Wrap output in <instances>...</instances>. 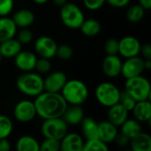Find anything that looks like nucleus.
<instances>
[{
  "label": "nucleus",
  "instance_id": "nucleus-16",
  "mask_svg": "<svg viewBox=\"0 0 151 151\" xmlns=\"http://www.w3.org/2000/svg\"><path fill=\"white\" fill-rule=\"evenodd\" d=\"M128 112L129 111L120 103H118L109 107L108 120L116 127H119L127 119Z\"/></svg>",
  "mask_w": 151,
  "mask_h": 151
},
{
  "label": "nucleus",
  "instance_id": "nucleus-12",
  "mask_svg": "<svg viewBox=\"0 0 151 151\" xmlns=\"http://www.w3.org/2000/svg\"><path fill=\"white\" fill-rule=\"evenodd\" d=\"M67 81V77L65 73L61 71H57L46 77L43 80L44 90L53 93H60L65 82Z\"/></svg>",
  "mask_w": 151,
  "mask_h": 151
},
{
  "label": "nucleus",
  "instance_id": "nucleus-22",
  "mask_svg": "<svg viewBox=\"0 0 151 151\" xmlns=\"http://www.w3.org/2000/svg\"><path fill=\"white\" fill-rule=\"evenodd\" d=\"M21 50V43L13 38L0 42V54L4 58H13Z\"/></svg>",
  "mask_w": 151,
  "mask_h": 151
},
{
  "label": "nucleus",
  "instance_id": "nucleus-10",
  "mask_svg": "<svg viewBox=\"0 0 151 151\" xmlns=\"http://www.w3.org/2000/svg\"><path fill=\"white\" fill-rule=\"evenodd\" d=\"M144 70V60L135 56L127 58V60L122 63L120 74H122L126 79H129L141 75Z\"/></svg>",
  "mask_w": 151,
  "mask_h": 151
},
{
  "label": "nucleus",
  "instance_id": "nucleus-40",
  "mask_svg": "<svg viewBox=\"0 0 151 151\" xmlns=\"http://www.w3.org/2000/svg\"><path fill=\"white\" fill-rule=\"evenodd\" d=\"M140 52L146 59H151V45L150 43H146L143 46H141Z\"/></svg>",
  "mask_w": 151,
  "mask_h": 151
},
{
  "label": "nucleus",
  "instance_id": "nucleus-31",
  "mask_svg": "<svg viewBox=\"0 0 151 151\" xmlns=\"http://www.w3.org/2000/svg\"><path fill=\"white\" fill-rule=\"evenodd\" d=\"M128 111H132V110L134 109L136 101L126 91H120V95H119V102Z\"/></svg>",
  "mask_w": 151,
  "mask_h": 151
},
{
  "label": "nucleus",
  "instance_id": "nucleus-25",
  "mask_svg": "<svg viewBox=\"0 0 151 151\" xmlns=\"http://www.w3.org/2000/svg\"><path fill=\"white\" fill-rule=\"evenodd\" d=\"M16 149L19 151H39L40 143L33 136L24 135L17 141Z\"/></svg>",
  "mask_w": 151,
  "mask_h": 151
},
{
  "label": "nucleus",
  "instance_id": "nucleus-28",
  "mask_svg": "<svg viewBox=\"0 0 151 151\" xmlns=\"http://www.w3.org/2000/svg\"><path fill=\"white\" fill-rule=\"evenodd\" d=\"M109 147L105 142L101 141L99 138L87 140L83 144L82 151H107Z\"/></svg>",
  "mask_w": 151,
  "mask_h": 151
},
{
  "label": "nucleus",
  "instance_id": "nucleus-5",
  "mask_svg": "<svg viewBox=\"0 0 151 151\" xmlns=\"http://www.w3.org/2000/svg\"><path fill=\"white\" fill-rule=\"evenodd\" d=\"M60 17L63 24L73 29L80 28L84 21V14L78 5L73 3H65L61 6Z\"/></svg>",
  "mask_w": 151,
  "mask_h": 151
},
{
  "label": "nucleus",
  "instance_id": "nucleus-9",
  "mask_svg": "<svg viewBox=\"0 0 151 151\" xmlns=\"http://www.w3.org/2000/svg\"><path fill=\"white\" fill-rule=\"evenodd\" d=\"M58 44L57 42L50 36H40L35 43V52L44 58H52L56 56Z\"/></svg>",
  "mask_w": 151,
  "mask_h": 151
},
{
  "label": "nucleus",
  "instance_id": "nucleus-1",
  "mask_svg": "<svg viewBox=\"0 0 151 151\" xmlns=\"http://www.w3.org/2000/svg\"><path fill=\"white\" fill-rule=\"evenodd\" d=\"M34 103L36 114L43 119L61 118L68 106L61 93L48 91L38 95Z\"/></svg>",
  "mask_w": 151,
  "mask_h": 151
},
{
  "label": "nucleus",
  "instance_id": "nucleus-41",
  "mask_svg": "<svg viewBox=\"0 0 151 151\" xmlns=\"http://www.w3.org/2000/svg\"><path fill=\"white\" fill-rule=\"evenodd\" d=\"M106 2L109 3V4H111L113 7H124L127 4H128V3L130 2V0H106Z\"/></svg>",
  "mask_w": 151,
  "mask_h": 151
},
{
  "label": "nucleus",
  "instance_id": "nucleus-23",
  "mask_svg": "<svg viewBox=\"0 0 151 151\" xmlns=\"http://www.w3.org/2000/svg\"><path fill=\"white\" fill-rule=\"evenodd\" d=\"M12 20L17 27L24 28L33 24L35 20V15L28 9H20L13 15Z\"/></svg>",
  "mask_w": 151,
  "mask_h": 151
},
{
  "label": "nucleus",
  "instance_id": "nucleus-29",
  "mask_svg": "<svg viewBox=\"0 0 151 151\" xmlns=\"http://www.w3.org/2000/svg\"><path fill=\"white\" fill-rule=\"evenodd\" d=\"M145 9L140 4L132 5L127 12V19L131 22H138L144 17Z\"/></svg>",
  "mask_w": 151,
  "mask_h": 151
},
{
  "label": "nucleus",
  "instance_id": "nucleus-6",
  "mask_svg": "<svg viewBox=\"0 0 151 151\" xmlns=\"http://www.w3.org/2000/svg\"><path fill=\"white\" fill-rule=\"evenodd\" d=\"M120 91L117 86L110 82L99 84L96 89V97L100 104L105 107H111L119 102Z\"/></svg>",
  "mask_w": 151,
  "mask_h": 151
},
{
  "label": "nucleus",
  "instance_id": "nucleus-44",
  "mask_svg": "<svg viewBox=\"0 0 151 151\" xmlns=\"http://www.w3.org/2000/svg\"><path fill=\"white\" fill-rule=\"evenodd\" d=\"M52 1H53L54 4L57 6H62L67 2V0H52Z\"/></svg>",
  "mask_w": 151,
  "mask_h": 151
},
{
  "label": "nucleus",
  "instance_id": "nucleus-32",
  "mask_svg": "<svg viewBox=\"0 0 151 151\" xmlns=\"http://www.w3.org/2000/svg\"><path fill=\"white\" fill-rule=\"evenodd\" d=\"M60 150V141L45 138V140L40 144L41 151H58Z\"/></svg>",
  "mask_w": 151,
  "mask_h": 151
},
{
  "label": "nucleus",
  "instance_id": "nucleus-4",
  "mask_svg": "<svg viewBox=\"0 0 151 151\" xmlns=\"http://www.w3.org/2000/svg\"><path fill=\"white\" fill-rule=\"evenodd\" d=\"M125 90L136 101L149 100L151 93V86L148 79L138 75L127 79Z\"/></svg>",
  "mask_w": 151,
  "mask_h": 151
},
{
  "label": "nucleus",
  "instance_id": "nucleus-46",
  "mask_svg": "<svg viewBox=\"0 0 151 151\" xmlns=\"http://www.w3.org/2000/svg\"><path fill=\"white\" fill-rule=\"evenodd\" d=\"M35 4H45V3H47L49 0H33Z\"/></svg>",
  "mask_w": 151,
  "mask_h": 151
},
{
  "label": "nucleus",
  "instance_id": "nucleus-37",
  "mask_svg": "<svg viewBox=\"0 0 151 151\" xmlns=\"http://www.w3.org/2000/svg\"><path fill=\"white\" fill-rule=\"evenodd\" d=\"M33 39V34L32 32L27 29V27L22 28L19 34H18V41L22 44V43H28L32 41Z\"/></svg>",
  "mask_w": 151,
  "mask_h": 151
},
{
  "label": "nucleus",
  "instance_id": "nucleus-2",
  "mask_svg": "<svg viewBox=\"0 0 151 151\" xmlns=\"http://www.w3.org/2000/svg\"><path fill=\"white\" fill-rule=\"evenodd\" d=\"M60 92L66 103L72 105H81L88 97V87L80 80L67 81Z\"/></svg>",
  "mask_w": 151,
  "mask_h": 151
},
{
  "label": "nucleus",
  "instance_id": "nucleus-8",
  "mask_svg": "<svg viewBox=\"0 0 151 151\" xmlns=\"http://www.w3.org/2000/svg\"><path fill=\"white\" fill-rule=\"evenodd\" d=\"M13 115L18 121L22 123L33 120L35 117L37 115L35 103L29 100L19 101L14 107Z\"/></svg>",
  "mask_w": 151,
  "mask_h": 151
},
{
  "label": "nucleus",
  "instance_id": "nucleus-14",
  "mask_svg": "<svg viewBox=\"0 0 151 151\" xmlns=\"http://www.w3.org/2000/svg\"><path fill=\"white\" fill-rule=\"evenodd\" d=\"M122 61L117 55H107L103 61L102 68L104 74L114 78L121 73Z\"/></svg>",
  "mask_w": 151,
  "mask_h": 151
},
{
  "label": "nucleus",
  "instance_id": "nucleus-35",
  "mask_svg": "<svg viewBox=\"0 0 151 151\" xmlns=\"http://www.w3.org/2000/svg\"><path fill=\"white\" fill-rule=\"evenodd\" d=\"M51 67V64L50 62V60L48 58H41L39 59L36 60L35 63V68L42 73H48L50 70Z\"/></svg>",
  "mask_w": 151,
  "mask_h": 151
},
{
  "label": "nucleus",
  "instance_id": "nucleus-45",
  "mask_svg": "<svg viewBox=\"0 0 151 151\" xmlns=\"http://www.w3.org/2000/svg\"><path fill=\"white\" fill-rule=\"evenodd\" d=\"M144 68L147 70H150L151 68V59L144 60Z\"/></svg>",
  "mask_w": 151,
  "mask_h": 151
},
{
  "label": "nucleus",
  "instance_id": "nucleus-38",
  "mask_svg": "<svg viewBox=\"0 0 151 151\" xmlns=\"http://www.w3.org/2000/svg\"><path fill=\"white\" fill-rule=\"evenodd\" d=\"M106 0H83L84 5L91 11L98 10L104 4Z\"/></svg>",
  "mask_w": 151,
  "mask_h": 151
},
{
  "label": "nucleus",
  "instance_id": "nucleus-42",
  "mask_svg": "<svg viewBox=\"0 0 151 151\" xmlns=\"http://www.w3.org/2000/svg\"><path fill=\"white\" fill-rule=\"evenodd\" d=\"M11 150V143L7 138H0V151H9Z\"/></svg>",
  "mask_w": 151,
  "mask_h": 151
},
{
  "label": "nucleus",
  "instance_id": "nucleus-47",
  "mask_svg": "<svg viewBox=\"0 0 151 151\" xmlns=\"http://www.w3.org/2000/svg\"><path fill=\"white\" fill-rule=\"evenodd\" d=\"M1 58H2V56H1V54H0V60H1Z\"/></svg>",
  "mask_w": 151,
  "mask_h": 151
},
{
  "label": "nucleus",
  "instance_id": "nucleus-21",
  "mask_svg": "<svg viewBox=\"0 0 151 151\" xmlns=\"http://www.w3.org/2000/svg\"><path fill=\"white\" fill-rule=\"evenodd\" d=\"M130 146L133 151H150L151 137L145 133H139L130 139Z\"/></svg>",
  "mask_w": 151,
  "mask_h": 151
},
{
  "label": "nucleus",
  "instance_id": "nucleus-20",
  "mask_svg": "<svg viewBox=\"0 0 151 151\" xmlns=\"http://www.w3.org/2000/svg\"><path fill=\"white\" fill-rule=\"evenodd\" d=\"M17 32V27L12 19L7 17L0 18V42L13 38Z\"/></svg>",
  "mask_w": 151,
  "mask_h": 151
},
{
  "label": "nucleus",
  "instance_id": "nucleus-17",
  "mask_svg": "<svg viewBox=\"0 0 151 151\" xmlns=\"http://www.w3.org/2000/svg\"><path fill=\"white\" fill-rule=\"evenodd\" d=\"M117 134V127L109 120L102 121L98 124V138L106 144L114 142Z\"/></svg>",
  "mask_w": 151,
  "mask_h": 151
},
{
  "label": "nucleus",
  "instance_id": "nucleus-34",
  "mask_svg": "<svg viewBox=\"0 0 151 151\" xmlns=\"http://www.w3.org/2000/svg\"><path fill=\"white\" fill-rule=\"evenodd\" d=\"M107 55H117L119 53V41L113 38L108 39L104 44Z\"/></svg>",
  "mask_w": 151,
  "mask_h": 151
},
{
  "label": "nucleus",
  "instance_id": "nucleus-36",
  "mask_svg": "<svg viewBox=\"0 0 151 151\" xmlns=\"http://www.w3.org/2000/svg\"><path fill=\"white\" fill-rule=\"evenodd\" d=\"M13 8V0H0V16H7Z\"/></svg>",
  "mask_w": 151,
  "mask_h": 151
},
{
  "label": "nucleus",
  "instance_id": "nucleus-33",
  "mask_svg": "<svg viewBox=\"0 0 151 151\" xmlns=\"http://www.w3.org/2000/svg\"><path fill=\"white\" fill-rule=\"evenodd\" d=\"M56 55L61 60H69L73 55V50L72 47H70L69 45L61 44L60 46H58Z\"/></svg>",
  "mask_w": 151,
  "mask_h": 151
},
{
  "label": "nucleus",
  "instance_id": "nucleus-13",
  "mask_svg": "<svg viewBox=\"0 0 151 151\" xmlns=\"http://www.w3.org/2000/svg\"><path fill=\"white\" fill-rule=\"evenodd\" d=\"M14 58L15 65L19 70L24 72H30L35 69L37 58L33 52L27 50H20Z\"/></svg>",
  "mask_w": 151,
  "mask_h": 151
},
{
  "label": "nucleus",
  "instance_id": "nucleus-7",
  "mask_svg": "<svg viewBox=\"0 0 151 151\" xmlns=\"http://www.w3.org/2000/svg\"><path fill=\"white\" fill-rule=\"evenodd\" d=\"M68 125L61 118H54L44 119L41 132L45 138H50L60 141L67 134Z\"/></svg>",
  "mask_w": 151,
  "mask_h": 151
},
{
  "label": "nucleus",
  "instance_id": "nucleus-26",
  "mask_svg": "<svg viewBox=\"0 0 151 151\" xmlns=\"http://www.w3.org/2000/svg\"><path fill=\"white\" fill-rule=\"evenodd\" d=\"M81 30L83 35L87 36H95L98 35L101 31V24L98 20L94 19H89L82 22L81 26Z\"/></svg>",
  "mask_w": 151,
  "mask_h": 151
},
{
  "label": "nucleus",
  "instance_id": "nucleus-27",
  "mask_svg": "<svg viewBox=\"0 0 151 151\" xmlns=\"http://www.w3.org/2000/svg\"><path fill=\"white\" fill-rule=\"evenodd\" d=\"M121 133L126 134L130 139L142 132V127L138 120L127 119L121 126Z\"/></svg>",
  "mask_w": 151,
  "mask_h": 151
},
{
  "label": "nucleus",
  "instance_id": "nucleus-15",
  "mask_svg": "<svg viewBox=\"0 0 151 151\" xmlns=\"http://www.w3.org/2000/svg\"><path fill=\"white\" fill-rule=\"evenodd\" d=\"M83 139L78 134H66L60 140V150L62 151H82Z\"/></svg>",
  "mask_w": 151,
  "mask_h": 151
},
{
  "label": "nucleus",
  "instance_id": "nucleus-3",
  "mask_svg": "<svg viewBox=\"0 0 151 151\" xmlns=\"http://www.w3.org/2000/svg\"><path fill=\"white\" fill-rule=\"evenodd\" d=\"M18 89L28 96H37L44 90L43 79L37 73L27 72L16 81Z\"/></svg>",
  "mask_w": 151,
  "mask_h": 151
},
{
  "label": "nucleus",
  "instance_id": "nucleus-43",
  "mask_svg": "<svg viewBox=\"0 0 151 151\" xmlns=\"http://www.w3.org/2000/svg\"><path fill=\"white\" fill-rule=\"evenodd\" d=\"M140 5L143 7L145 10H150L151 0H139Z\"/></svg>",
  "mask_w": 151,
  "mask_h": 151
},
{
  "label": "nucleus",
  "instance_id": "nucleus-39",
  "mask_svg": "<svg viewBox=\"0 0 151 151\" xmlns=\"http://www.w3.org/2000/svg\"><path fill=\"white\" fill-rule=\"evenodd\" d=\"M114 141L116 142L118 146H119V147H127L130 142V138L127 137L123 133H120V134L118 133V134H117Z\"/></svg>",
  "mask_w": 151,
  "mask_h": 151
},
{
  "label": "nucleus",
  "instance_id": "nucleus-11",
  "mask_svg": "<svg viewBox=\"0 0 151 151\" xmlns=\"http://www.w3.org/2000/svg\"><path fill=\"white\" fill-rule=\"evenodd\" d=\"M141 46L137 38L134 36H125L119 41V53L126 58L135 57L140 53Z\"/></svg>",
  "mask_w": 151,
  "mask_h": 151
},
{
  "label": "nucleus",
  "instance_id": "nucleus-18",
  "mask_svg": "<svg viewBox=\"0 0 151 151\" xmlns=\"http://www.w3.org/2000/svg\"><path fill=\"white\" fill-rule=\"evenodd\" d=\"M84 118V111L81 105H72L70 107L67 106L64 114L62 115V119L66 122L67 125L76 126L81 124V120Z\"/></svg>",
  "mask_w": 151,
  "mask_h": 151
},
{
  "label": "nucleus",
  "instance_id": "nucleus-24",
  "mask_svg": "<svg viewBox=\"0 0 151 151\" xmlns=\"http://www.w3.org/2000/svg\"><path fill=\"white\" fill-rule=\"evenodd\" d=\"M82 134L87 140L98 138V123L92 118H83L81 122Z\"/></svg>",
  "mask_w": 151,
  "mask_h": 151
},
{
  "label": "nucleus",
  "instance_id": "nucleus-30",
  "mask_svg": "<svg viewBox=\"0 0 151 151\" xmlns=\"http://www.w3.org/2000/svg\"><path fill=\"white\" fill-rule=\"evenodd\" d=\"M13 125L10 118L0 115V138H7L12 132Z\"/></svg>",
  "mask_w": 151,
  "mask_h": 151
},
{
  "label": "nucleus",
  "instance_id": "nucleus-19",
  "mask_svg": "<svg viewBox=\"0 0 151 151\" xmlns=\"http://www.w3.org/2000/svg\"><path fill=\"white\" fill-rule=\"evenodd\" d=\"M132 111L134 119L139 122L150 121L151 119V104L149 100L136 102Z\"/></svg>",
  "mask_w": 151,
  "mask_h": 151
}]
</instances>
